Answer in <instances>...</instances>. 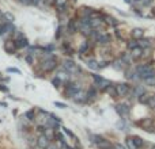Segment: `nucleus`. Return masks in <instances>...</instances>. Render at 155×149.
<instances>
[{"instance_id": "obj_15", "label": "nucleus", "mask_w": 155, "mask_h": 149, "mask_svg": "<svg viewBox=\"0 0 155 149\" xmlns=\"http://www.w3.org/2000/svg\"><path fill=\"white\" fill-rule=\"evenodd\" d=\"M56 77H59L60 80H61V81H63V80H68V79H69V72H67V71H65V69L63 68V71L57 72Z\"/></svg>"}, {"instance_id": "obj_24", "label": "nucleus", "mask_w": 155, "mask_h": 149, "mask_svg": "<svg viewBox=\"0 0 155 149\" xmlns=\"http://www.w3.org/2000/svg\"><path fill=\"white\" fill-rule=\"evenodd\" d=\"M148 99H150V95H147V94H143V95H142V96H139V102L142 103V104H146V106H147Z\"/></svg>"}, {"instance_id": "obj_26", "label": "nucleus", "mask_w": 155, "mask_h": 149, "mask_svg": "<svg viewBox=\"0 0 155 149\" xmlns=\"http://www.w3.org/2000/svg\"><path fill=\"white\" fill-rule=\"evenodd\" d=\"M68 30H69V33H75L76 31L75 20H69V22H68Z\"/></svg>"}, {"instance_id": "obj_20", "label": "nucleus", "mask_w": 155, "mask_h": 149, "mask_svg": "<svg viewBox=\"0 0 155 149\" xmlns=\"http://www.w3.org/2000/svg\"><path fill=\"white\" fill-rule=\"evenodd\" d=\"M34 117H36V110L32 109V110H29L25 113V118L27 119V121H34Z\"/></svg>"}, {"instance_id": "obj_32", "label": "nucleus", "mask_w": 155, "mask_h": 149, "mask_svg": "<svg viewBox=\"0 0 155 149\" xmlns=\"http://www.w3.org/2000/svg\"><path fill=\"white\" fill-rule=\"evenodd\" d=\"M139 46V43H137V41H135V39H133V41H131V42L128 43V49H135V47H137Z\"/></svg>"}, {"instance_id": "obj_13", "label": "nucleus", "mask_w": 155, "mask_h": 149, "mask_svg": "<svg viewBox=\"0 0 155 149\" xmlns=\"http://www.w3.org/2000/svg\"><path fill=\"white\" fill-rule=\"evenodd\" d=\"M97 95H98V92H97V90L94 88V87H91V88H88V91L86 92V100H88V99H95Z\"/></svg>"}, {"instance_id": "obj_33", "label": "nucleus", "mask_w": 155, "mask_h": 149, "mask_svg": "<svg viewBox=\"0 0 155 149\" xmlns=\"http://www.w3.org/2000/svg\"><path fill=\"white\" fill-rule=\"evenodd\" d=\"M61 83H63V81H61L59 77H53V79H52V84H53L55 87H60V84H61Z\"/></svg>"}, {"instance_id": "obj_8", "label": "nucleus", "mask_w": 155, "mask_h": 149, "mask_svg": "<svg viewBox=\"0 0 155 149\" xmlns=\"http://www.w3.org/2000/svg\"><path fill=\"white\" fill-rule=\"evenodd\" d=\"M7 33H14V26L11 22H3L0 24V36H6Z\"/></svg>"}, {"instance_id": "obj_21", "label": "nucleus", "mask_w": 155, "mask_h": 149, "mask_svg": "<svg viewBox=\"0 0 155 149\" xmlns=\"http://www.w3.org/2000/svg\"><path fill=\"white\" fill-rule=\"evenodd\" d=\"M87 67L90 68V69H93V71H98V69H100L98 63H97L95 60H88V61H87Z\"/></svg>"}, {"instance_id": "obj_9", "label": "nucleus", "mask_w": 155, "mask_h": 149, "mask_svg": "<svg viewBox=\"0 0 155 149\" xmlns=\"http://www.w3.org/2000/svg\"><path fill=\"white\" fill-rule=\"evenodd\" d=\"M15 49H16V45L14 41H6L4 42V50L7 52L8 54H12L15 52Z\"/></svg>"}, {"instance_id": "obj_29", "label": "nucleus", "mask_w": 155, "mask_h": 149, "mask_svg": "<svg viewBox=\"0 0 155 149\" xmlns=\"http://www.w3.org/2000/svg\"><path fill=\"white\" fill-rule=\"evenodd\" d=\"M90 137H91V141L94 142V144H98L103 138V137H101V136H98V134H90Z\"/></svg>"}, {"instance_id": "obj_40", "label": "nucleus", "mask_w": 155, "mask_h": 149, "mask_svg": "<svg viewBox=\"0 0 155 149\" xmlns=\"http://www.w3.org/2000/svg\"><path fill=\"white\" fill-rule=\"evenodd\" d=\"M4 16H6V18H7L10 22H11V20H14V15H11L10 12H6V14H4Z\"/></svg>"}, {"instance_id": "obj_34", "label": "nucleus", "mask_w": 155, "mask_h": 149, "mask_svg": "<svg viewBox=\"0 0 155 149\" xmlns=\"http://www.w3.org/2000/svg\"><path fill=\"white\" fill-rule=\"evenodd\" d=\"M106 20H107V23H109V24H112V26H116V24L119 23V22H117V20H116L114 18H112V16H107V18H106Z\"/></svg>"}, {"instance_id": "obj_41", "label": "nucleus", "mask_w": 155, "mask_h": 149, "mask_svg": "<svg viewBox=\"0 0 155 149\" xmlns=\"http://www.w3.org/2000/svg\"><path fill=\"white\" fill-rule=\"evenodd\" d=\"M22 4H25V6H29V4H32V0H19Z\"/></svg>"}, {"instance_id": "obj_1", "label": "nucleus", "mask_w": 155, "mask_h": 149, "mask_svg": "<svg viewBox=\"0 0 155 149\" xmlns=\"http://www.w3.org/2000/svg\"><path fill=\"white\" fill-rule=\"evenodd\" d=\"M42 68H44V71H46V72H50V71H53V69L56 68V58L53 57V56H50V53L44 57Z\"/></svg>"}, {"instance_id": "obj_31", "label": "nucleus", "mask_w": 155, "mask_h": 149, "mask_svg": "<svg viewBox=\"0 0 155 149\" xmlns=\"http://www.w3.org/2000/svg\"><path fill=\"white\" fill-rule=\"evenodd\" d=\"M127 145H128V149H137L135 146V144H133V141H132V137L127 138Z\"/></svg>"}, {"instance_id": "obj_27", "label": "nucleus", "mask_w": 155, "mask_h": 149, "mask_svg": "<svg viewBox=\"0 0 155 149\" xmlns=\"http://www.w3.org/2000/svg\"><path fill=\"white\" fill-rule=\"evenodd\" d=\"M88 50V42H84L82 46L79 47V54H84Z\"/></svg>"}, {"instance_id": "obj_4", "label": "nucleus", "mask_w": 155, "mask_h": 149, "mask_svg": "<svg viewBox=\"0 0 155 149\" xmlns=\"http://www.w3.org/2000/svg\"><path fill=\"white\" fill-rule=\"evenodd\" d=\"M63 68L67 72H69V73H76V72L79 71V67L74 61H71V60H65L63 64Z\"/></svg>"}, {"instance_id": "obj_10", "label": "nucleus", "mask_w": 155, "mask_h": 149, "mask_svg": "<svg viewBox=\"0 0 155 149\" xmlns=\"http://www.w3.org/2000/svg\"><path fill=\"white\" fill-rule=\"evenodd\" d=\"M97 42L100 45H106V43L110 42V36L109 34H100L98 38H97Z\"/></svg>"}, {"instance_id": "obj_36", "label": "nucleus", "mask_w": 155, "mask_h": 149, "mask_svg": "<svg viewBox=\"0 0 155 149\" xmlns=\"http://www.w3.org/2000/svg\"><path fill=\"white\" fill-rule=\"evenodd\" d=\"M56 6H57V7L61 10V8L65 6V0H56Z\"/></svg>"}, {"instance_id": "obj_11", "label": "nucleus", "mask_w": 155, "mask_h": 149, "mask_svg": "<svg viewBox=\"0 0 155 149\" xmlns=\"http://www.w3.org/2000/svg\"><path fill=\"white\" fill-rule=\"evenodd\" d=\"M97 146H98V149H112V142L109 141V140L102 138V140L97 144Z\"/></svg>"}, {"instance_id": "obj_42", "label": "nucleus", "mask_w": 155, "mask_h": 149, "mask_svg": "<svg viewBox=\"0 0 155 149\" xmlns=\"http://www.w3.org/2000/svg\"><path fill=\"white\" fill-rule=\"evenodd\" d=\"M61 36V27H57V31H56V38H60Z\"/></svg>"}, {"instance_id": "obj_25", "label": "nucleus", "mask_w": 155, "mask_h": 149, "mask_svg": "<svg viewBox=\"0 0 155 149\" xmlns=\"http://www.w3.org/2000/svg\"><path fill=\"white\" fill-rule=\"evenodd\" d=\"M139 46L143 49V47H148V46H151V41L150 39H142L139 43Z\"/></svg>"}, {"instance_id": "obj_12", "label": "nucleus", "mask_w": 155, "mask_h": 149, "mask_svg": "<svg viewBox=\"0 0 155 149\" xmlns=\"http://www.w3.org/2000/svg\"><path fill=\"white\" fill-rule=\"evenodd\" d=\"M139 125L142 126L144 130L148 129V127H152V119L151 118H144V119H142V121L139 122Z\"/></svg>"}, {"instance_id": "obj_37", "label": "nucleus", "mask_w": 155, "mask_h": 149, "mask_svg": "<svg viewBox=\"0 0 155 149\" xmlns=\"http://www.w3.org/2000/svg\"><path fill=\"white\" fill-rule=\"evenodd\" d=\"M26 61H27V64H30V65H32V64L34 63V57H33V54H30V53H29V54L26 56Z\"/></svg>"}, {"instance_id": "obj_19", "label": "nucleus", "mask_w": 155, "mask_h": 149, "mask_svg": "<svg viewBox=\"0 0 155 149\" xmlns=\"http://www.w3.org/2000/svg\"><path fill=\"white\" fill-rule=\"evenodd\" d=\"M106 91H107V94L110 95L112 98H117L119 96V94H117V90H116V86H109V87H106Z\"/></svg>"}, {"instance_id": "obj_22", "label": "nucleus", "mask_w": 155, "mask_h": 149, "mask_svg": "<svg viewBox=\"0 0 155 149\" xmlns=\"http://www.w3.org/2000/svg\"><path fill=\"white\" fill-rule=\"evenodd\" d=\"M143 94H146V91H144L143 87L136 86L135 88H133V95H135V96H142Z\"/></svg>"}, {"instance_id": "obj_14", "label": "nucleus", "mask_w": 155, "mask_h": 149, "mask_svg": "<svg viewBox=\"0 0 155 149\" xmlns=\"http://www.w3.org/2000/svg\"><path fill=\"white\" fill-rule=\"evenodd\" d=\"M15 42V45H16V49H22V47H26V46H29V41L26 38H20V39H18V41H14Z\"/></svg>"}, {"instance_id": "obj_35", "label": "nucleus", "mask_w": 155, "mask_h": 149, "mask_svg": "<svg viewBox=\"0 0 155 149\" xmlns=\"http://www.w3.org/2000/svg\"><path fill=\"white\" fill-rule=\"evenodd\" d=\"M144 81L147 83L148 86H155V76H152V77H148V79H146Z\"/></svg>"}, {"instance_id": "obj_23", "label": "nucleus", "mask_w": 155, "mask_h": 149, "mask_svg": "<svg viewBox=\"0 0 155 149\" xmlns=\"http://www.w3.org/2000/svg\"><path fill=\"white\" fill-rule=\"evenodd\" d=\"M124 61L123 60H117V61H114V63L112 64V65H113V68H114V69H117V71H121V69H123L124 68Z\"/></svg>"}, {"instance_id": "obj_39", "label": "nucleus", "mask_w": 155, "mask_h": 149, "mask_svg": "<svg viewBox=\"0 0 155 149\" xmlns=\"http://www.w3.org/2000/svg\"><path fill=\"white\" fill-rule=\"evenodd\" d=\"M55 106L59 107V109H64V107H67L64 103H61V102H55Z\"/></svg>"}, {"instance_id": "obj_28", "label": "nucleus", "mask_w": 155, "mask_h": 149, "mask_svg": "<svg viewBox=\"0 0 155 149\" xmlns=\"http://www.w3.org/2000/svg\"><path fill=\"white\" fill-rule=\"evenodd\" d=\"M147 106L150 107V109H155V96H154V95H150V99H148Z\"/></svg>"}, {"instance_id": "obj_30", "label": "nucleus", "mask_w": 155, "mask_h": 149, "mask_svg": "<svg viewBox=\"0 0 155 149\" xmlns=\"http://www.w3.org/2000/svg\"><path fill=\"white\" fill-rule=\"evenodd\" d=\"M63 132H64V134H67V136L71 138V140H75V138H76V137H75V134L72 133L69 129H67V127H63Z\"/></svg>"}, {"instance_id": "obj_44", "label": "nucleus", "mask_w": 155, "mask_h": 149, "mask_svg": "<svg viewBox=\"0 0 155 149\" xmlns=\"http://www.w3.org/2000/svg\"><path fill=\"white\" fill-rule=\"evenodd\" d=\"M152 149H155V146H154V148H152Z\"/></svg>"}, {"instance_id": "obj_38", "label": "nucleus", "mask_w": 155, "mask_h": 149, "mask_svg": "<svg viewBox=\"0 0 155 149\" xmlns=\"http://www.w3.org/2000/svg\"><path fill=\"white\" fill-rule=\"evenodd\" d=\"M7 72H10V73H11V72L12 73H20V71L19 69H16V68H8Z\"/></svg>"}, {"instance_id": "obj_16", "label": "nucleus", "mask_w": 155, "mask_h": 149, "mask_svg": "<svg viewBox=\"0 0 155 149\" xmlns=\"http://www.w3.org/2000/svg\"><path fill=\"white\" fill-rule=\"evenodd\" d=\"M143 34H144V31H143V29H133L132 30V37L135 39H139V38H143Z\"/></svg>"}, {"instance_id": "obj_2", "label": "nucleus", "mask_w": 155, "mask_h": 149, "mask_svg": "<svg viewBox=\"0 0 155 149\" xmlns=\"http://www.w3.org/2000/svg\"><path fill=\"white\" fill-rule=\"evenodd\" d=\"M116 111H117V114H119L121 118H127L128 115H129V113H131V109H129V106L128 104H117L116 106Z\"/></svg>"}, {"instance_id": "obj_7", "label": "nucleus", "mask_w": 155, "mask_h": 149, "mask_svg": "<svg viewBox=\"0 0 155 149\" xmlns=\"http://www.w3.org/2000/svg\"><path fill=\"white\" fill-rule=\"evenodd\" d=\"M93 79H94V81H95L97 86H100L101 88H106V87L110 86V81L106 80V79H103L100 74H93Z\"/></svg>"}, {"instance_id": "obj_3", "label": "nucleus", "mask_w": 155, "mask_h": 149, "mask_svg": "<svg viewBox=\"0 0 155 149\" xmlns=\"http://www.w3.org/2000/svg\"><path fill=\"white\" fill-rule=\"evenodd\" d=\"M80 91V88L78 87V84H71V83H67V90H65V95L69 96V98H75L76 94Z\"/></svg>"}, {"instance_id": "obj_17", "label": "nucleus", "mask_w": 155, "mask_h": 149, "mask_svg": "<svg viewBox=\"0 0 155 149\" xmlns=\"http://www.w3.org/2000/svg\"><path fill=\"white\" fill-rule=\"evenodd\" d=\"M132 141H133V144H135V146H136L137 149L142 148V146L144 145V141L139 137V136H132Z\"/></svg>"}, {"instance_id": "obj_5", "label": "nucleus", "mask_w": 155, "mask_h": 149, "mask_svg": "<svg viewBox=\"0 0 155 149\" xmlns=\"http://www.w3.org/2000/svg\"><path fill=\"white\" fill-rule=\"evenodd\" d=\"M116 90H117V94L119 96H127L131 91V87L128 86L127 83H121V84H117L116 86Z\"/></svg>"}, {"instance_id": "obj_6", "label": "nucleus", "mask_w": 155, "mask_h": 149, "mask_svg": "<svg viewBox=\"0 0 155 149\" xmlns=\"http://www.w3.org/2000/svg\"><path fill=\"white\" fill-rule=\"evenodd\" d=\"M49 145H50V140H49L45 134H41L40 137L37 138V146H38V148L46 149Z\"/></svg>"}, {"instance_id": "obj_43", "label": "nucleus", "mask_w": 155, "mask_h": 149, "mask_svg": "<svg viewBox=\"0 0 155 149\" xmlns=\"http://www.w3.org/2000/svg\"><path fill=\"white\" fill-rule=\"evenodd\" d=\"M114 148H116V149H125L123 145H120V144H116V145H114Z\"/></svg>"}, {"instance_id": "obj_18", "label": "nucleus", "mask_w": 155, "mask_h": 149, "mask_svg": "<svg viewBox=\"0 0 155 149\" xmlns=\"http://www.w3.org/2000/svg\"><path fill=\"white\" fill-rule=\"evenodd\" d=\"M131 54H132L133 58H137V57H140V56H143V49H142L140 46L135 47V49H132L131 50Z\"/></svg>"}]
</instances>
